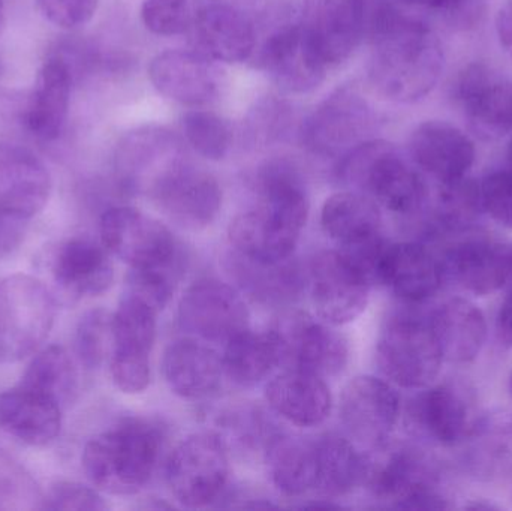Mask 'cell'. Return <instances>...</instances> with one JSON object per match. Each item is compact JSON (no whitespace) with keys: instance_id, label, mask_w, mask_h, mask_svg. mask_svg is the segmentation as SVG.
<instances>
[{"instance_id":"cell-1","label":"cell","mask_w":512,"mask_h":511,"mask_svg":"<svg viewBox=\"0 0 512 511\" xmlns=\"http://www.w3.org/2000/svg\"><path fill=\"white\" fill-rule=\"evenodd\" d=\"M366 35L372 42L369 81L382 98L412 104L429 95L444 71L438 36L397 0H366Z\"/></svg>"},{"instance_id":"cell-2","label":"cell","mask_w":512,"mask_h":511,"mask_svg":"<svg viewBox=\"0 0 512 511\" xmlns=\"http://www.w3.org/2000/svg\"><path fill=\"white\" fill-rule=\"evenodd\" d=\"M161 447L158 426L143 419L120 420L86 444L84 473L105 494H138L155 473Z\"/></svg>"},{"instance_id":"cell-3","label":"cell","mask_w":512,"mask_h":511,"mask_svg":"<svg viewBox=\"0 0 512 511\" xmlns=\"http://www.w3.org/2000/svg\"><path fill=\"white\" fill-rule=\"evenodd\" d=\"M301 8L291 2L267 6L255 21L251 59L288 93H309L325 80L327 65L310 47L300 21Z\"/></svg>"},{"instance_id":"cell-4","label":"cell","mask_w":512,"mask_h":511,"mask_svg":"<svg viewBox=\"0 0 512 511\" xmlns=\"http://www.w3.org/2000/svg\"><path fill=\"white\" fill-rule=\"evenodd\" d=\"M337 177L399 216H415L427 203V185L387 141L367 140L340 156Z\"/></svg>"},{"instance_id":"cell-5","label":"cell","mask_w":512,"mask_h":511,"mask_svg":"<svg viewBox=\"0 0 512 511\" xmlns=\"http://www.w3.org/2000/svg\"><path fill=\"white\" fill-rule=\"evenodd\" d=\"M57 299L41 279L12 275L0 281V363L35 353L53 329Z\"/></svg>"},{"instance_id":"cell-6","label":"cell","mask_w":512,"mask_h":511,"mask_svg":"<svg viewBox=\"0 0 512 511\" xmlns=\"http://www.w3.org/2000/svg\"><path fill=\"white\" fill-rule=\"evenodd\" d=\"M376 356L391 383L412 390L432 386L445 362L429 317L405 311L388 318Z\"/></svg>"},{"instance_id":"cell-7","label":"cell","mask_w":512,"mask_h":511,"mask_svg":"<svg viewBox=\"0 0 512 511\" xmlns=\"http://www.w3.org/2000/svg\"><path fill=\"white\" fill-rule=\"evenodd\" d=\"M158 312L137 294L126 291L111 315V378L126 395L143 393L149 387Z\"/></svg>"},{"instance_id":"cell-8","label":"cell","mask_w":512,"mask_h":511,"mask_svg":"<svg viewBox=\"0 0 512 511\" xmlns=\"http://www.w3.org/2000/svg\"><path fill=\"white\" fill-rule=\"evenodd\" d=\"M228 477V447L213 432L189 435L168 459V488L186 509H201L218 501L227 488Z\"/></svg>"},{"instance_id":"cell-9","label":"cell","mask_w":512,"mask_h":511,"mask_svg":"<svg viewBox=\"0 0 512 511\" xmlns=\"http://www.w3.org/2000/svg\"><path fill=\"white\" fill-rule=\"evenodd\" d=\"M102 245L132 270L182 263L176 237L167 225L134 207H111L102 215Z\"/></svg>"},{"instance_id":"cell-10","label":"cell","mask_w":512,"mask_h":511,"mask_svg":"<svg viewBox=\"0 0 512 511\" xmlns=\"http://www.w3.org/2000/svg\"><path fill=\"white\" fill-rule=\"evenodd\" d=\"M279 345L280 365L319 377H334L348 365L349 345L331 324L303 311L282 315L271 329Z\"/></svg>"},{"instance_id":"cell-11","label":"cell","mask_w":512,"mask_h":511,"mask_svg":"<svg viewBox=\"0 0 512 511\" xmlns=\"http://www.w3.org/2000/svg\"><path fill=\"white\" fill-rule=\"evenodd\" d=\"M375 114L354 87L334 90L310 113L301 126V140L310 152L340 158L370 140Z\"/></svg>"},{"instance_id":"cell-12","label":"cell","mask_w":512,"mask_h":511,"mask_svg":"<svg viewBox=\"0 0 512 511\" xmlns=\"http://www.w3.org/2000/svg\"><path fill=\"white\" fill-rule=\"evenodd\" d=\"M147 194L183 230H204L221 212L222 189L218 180L188 159L159 177Z\"/></svg>"},{"instance_id":"cell-13","label":"cell","mask_w":512,"mask_h":511,"mask_svg":"<svg viewBox=\"0 0 512 511\" xmlns=\"http://www.w3.org/2000/svg\"><path fill=\"white\" fill-rule=\"evenodd\" d=\"M183 330L213 344L233 341L249 329L248 306L242 294L218 279H201L192 284L179 303Z\"/></svg>"},{"instance_id":"cell-14","label":"cell","mask_w":512,"mask_h":511,"mask_svg":"<svg viewBox=\"0 0 512 511\" xmlns=\"http://www.w3.org/2000/svg\"><path fill=\"white\" fill-rule=\"evenodd\" d=\"M310 287L318 317L342 326L363 314L372 282L342 252L324 251L310 264Z\"/></svg>"},{"instance_id":"cell-15","label":"cell","mask_w":512,"mask_h":511,"mask_svg":"<svg viewBox=\"0 0 512 511\" xmlns=\"http://www.w3.org/2000/svg\"><path fill=\"white\" fill-rule=\"evenodd\" d=\"M399 416V395L381 378L357 377L343 390L340 399L343 426L349 437L372 452L387 446Z\"/></svg>"},{"instance_id":"cell-16","label":"cell","mask_w":512,"mask_h":511,"mask_svg":"<svg viewBox=\"0 0 512 511\" xmlns=\"http://www.w3.org/2000/svg\"><path fill=\"white\" fill-rule=\"evenodd\" d=\"M182 138L159 125H146L128 132L114 153V170L123 188L149 191L171 168L186 161Z\"/></svg>"},{"instance_id":"cell-17","label":"cell","mask_w":512,"mask_h":511,"mask_svg":"<svg viewBox=\"0 0 512 511\" xmlns=\"http://www.w3.org/2000/svg\"><path fill=\"white\" fill-rule=\"evenodd\" d=\"M300 21L319 59L337 65L366 35V0H304Z\"/></svg>"},{"instance_id":"cell-18","label":"cell","mask_w":512,"mask_h":511,"mask_svg":"<svg viewBox=\"0 0 512 511\" xmlns=\"http://www.w3.org/2000/svg\"><path fill=\"white\" fill-rule=\"evenodd\" d=\"M104 245L87 237H72L59 243L48 260L57 302L77 303L110 290L114 267Z\"/></svg>"},{"instance_id":"cell-19","label":"cell","mask_w":512,"mask_h":511,"mask_svg":"<svg viewBox=\"0 0 512 511\" xmlns=\"http://www.w3.org/2000/svg\"><path fill=\"white\" fill-rule=\"evenodd\" d=\"M456 98L475 134L496 140L512 131V81L483 63L460 72Z\"/></svg>"},{"instance_id":"cell-20","label":"cell","mask_w":512,"mask_h":511,"mask_svg":"<svg viewBox=\"0 0 512 511\" xmlns=\"http://www.w3.org/2000/svg\"><path fill=\"white\" fill-rule=\"evenodd\" d=\"M409 417L421 435L442 447L462 446L478 420L466 390L451 383L424 387Z\"/></svg>"},{"instance_id":"cell-21","label":"cell","mask_w":512,"mask_h":511,"mask_svg":"<svg viewBox=\"0 0 512 511\" xmlns=\"http://www.w3.org/2000/svg\"><path fill=\"white\" fill-rule=\"evenodd\" d=\"M51 186L47 167L32 150L0 143V213L33 218L48 203Z\"/></svg>"},{"instance_id":"cell-22","label":"cell","mask_w":512,"mask_h":511,"mask_svg":"<svg viewBox=\"0 0 512 511\" xmlns=\"http://www.w3.org/2000/svg\"><path fill=\"white\" fill-rule=\"evenodd\" d=\"M415 167L439 185L468 176L477 158L474 141L457 126L429 120L417 126L409 141Z\"/></svg>"},{"instance_id":"cell-23","label":"cell","mask_w":512,"mask_h":511,"mask_svg":"<svg viewBox=\"0 0 512 511\" xmlns=\"http://www.w3.org/2000/svg\"><path fill=\"white\" fill-rule=\"evenodd\" d=\"M189 33L194 50L213 62H246L255 51V20L236 6H203Z\"/></svg>"},{"instance_id":"cell-24","label":"cell","mask_w":512,"mask_h":511,"mask_svg":"<svg viewBox=\"0 0 512 511\" xmlns=\"http://www.w3.org/2000/svg\"><path fill=\"white\" fill-rule=\"evenodd\" d=\"M149 78L161 95L183 105L207 104L221 86L215 62L195 50L159 53L150 62Z\"/></svg>"},{"instance_id":"cell-25","label":"cell","mask_w":512,"mask_h":511,"mask_svg":"<svg viewBox=\"0 0 512 511\" xmlns=\"http://www.w3.org/2000/svg\"><path fill=\"white\" fill-rule=\"evenodd\" d=\"M442 261L417 242L390 243L379 273V284L390 288L409 305L427 302L441 290Z\"/></svg>"},{"instance_id":"cell-26","label":"cell","mask_w":512,"mask_h":511,"mask_svg":"<svg viewBox=\"0 0 512 511\" xmlns=\"http://www.w3.org/2000/svg\"><path fill=\"white\" fill-rule=\"evenodd\" d=\"M74 84L68 66L54 56H48L36 75L24 107L23 119L27 131L39 141L59 140L68 120L71 90Z\"/></svg>"},{"instance_id":"cell-27","label":"cell","mask_w":512,"mask_h":511,"mask_svg":"<svg viewBox=\"0 0 512 511\" xmlns=\"http://www.w3.org/2000/svg\"><path fill=\"white\" fill-rule=\"evenodd\" d=\"M508 263L510 245L483 237L456 243L442 260L444 272L463 290L481 297L505 288Z\"/></svg>"},{"instance_id":"cell-28","label":"cell","mask_w":512,"mask_h":511,"mask_svg":"<svg viewBox=\"0 0 512 511\" xmlns=\"http://www.w3.org/2000/svg\"><path fill=\"white\" fill-rule=\"evenodd\" d=\"M162 374L174 395L186 401H200L221 386L224 365L222 357L207 345L194 339H179L165 350Z\"/></svg>"},{"instance_id":"cell-29","label":"cell","mask_w":512,"mask_h":511,"mask_svg":"<svg viewBox=\"0 0 512 511\" xmlns=\"http://www.w3.org/2000/svg\"><path fill=\"white\" fill-rule=\"evenodd\" d=\"M265 398L274 413L300 428L322 425L333 408V396L325 378L295 369H286L274 377Z\"/></svg>"},{"instance_id":"cell-30","label":"cell","mask_w":512,"mask_h":511,"mask_svg":"<svg viewBox=\"0 0 512 511\" xmlns=\"http://www.w3.org/2000/svg\"><path fill=\"white\" fill-rule=\"evenodd\" d=\"M62 411L53 399L20 384L0 393V429L29 446H47L59 437Z\"/></svg>"},{"instance_id":"cell-31","label":"cell","mask_w":512,"mask_h":511,"mask_svg":"<svg viewBox=\"0 0 512 511\" xmlns=\"http://www.w3.org/2000/svg\"><path fill=\"white\" fill-rule=\"evenodd\" d=\"M301 231L256 204L254 209L239 213L231 221L228 234L234 251L239 254L264 263H277L292 257Z\"/></svg>"},{"instance_id":"cell-32","label":"cell","mask_w":512,"mask_h":511,"mask_svg":"<svg viewBox=\"0 0 512 511\" xmlns=\"http://www.w3.org/2000/svg\"><path fill=\"white\" fill-rule=\"evenodd\" d=\"M366 482L379 501L397 510L412 495L438 488L427 459L408 447L391 450L378 461L367 459Z\"/></svg>"},{"instance_id":"cell-33","label":"cell","mask_w":512,"mask_h":511,"mask_svg":"<svg viewBox=\"0 0 512 511\" xmlns=\"http://www.w3.org/2000/svg\"><path fill=\"white\" fill-rule=\"evenodd\" d=\"M429 320L445 362L465 365L480 356L486 344L487 321L471 300H447L429 315Z\"/></svg>"},{"instance_id":"cell-34","label":"cell","mask_w":512,"mask_h":511,"mask_svg":"<svg viewBox=\"0 0 512 511\" xmlns=\"http://www.w3.org/2000/svg\"><path fill=\"white\" fill-rule=\"evenodd\" d=\"M225 264L240 290L262 305H288L303 288V275L292 257L264 263L233 251L225 258Z\"/></svg>"},{"instance_id":"cell-35","label":"cell","mask_w":512,"mask_h":511,"mask_svg":"<svg viewBox=\"0 0 512 511\" xmlns=\"http://www.w3.org/2000/svg\"><path fill=\"white\" fill-rule=\"evenodd\" d=\"M381 222L378 204L360 191L337 192L321 210L322 230L340 249L381 236Z\"/></svg>"},{"instance_id":"cell-36","label":"cell","mask_w":512,"mask_h":511,"mask_svg":"<svg viewBox=\"0 0 512 511\" xmlns=\"http://www.w3.org/2000/svg\"><path fill=\"white\" fill-rule=\"evenodd\" d=\"M316 486L321 497L340 498L366 482L367 458L348 438L327 434L315 440Z\"/></svg>"},{"instance_id":"cell-37","label":"cell","mask_w":512,"mask_h":511,"mask_svg":"<svg viewBox=\"0 0 512 511\" xmlns=\"http://www.w3.org/2000/svg\"><path fill=\"white\" fill-rule=\"evenodd\" d=\"M267 468L273 485L285 497L315 491L316 447L307 438L279 435L268 443Z\"/></svg>"},{"instance_id":"cell-38","label":"cell","mask_w":512,"mask_h":511,"mask_svg":"<svg viewBox=\"0 0 512 511\" xmlns=\"http://www.w3.org/2000/svg\"><path fill=\"white\" fill-rule=\"evenodd\" d=\"M463 444H468V464L475 476L490 480L512 473L511 414H492L477 420Z\"/></svg>"},{"instance_id":"cell-39","label":"cell","mask_w":512,"mask_h":511,"mask_svg":"<svg viewBox=\"0 0 512 511\" xmlns=\"http://www.w3.org/2000/svg\"><path fill=\"white\" fill-rule=\"evenodd\" d=\"M224 374L236 386L254 387L280 365L279 345L271 332L256 333L251 329L225 345L222 357Z\"/></svg>"},{"instance_id":"cell-40","label":"cell","mask_w":512,"mask_h":511,"mask_svg":"<svg viewBox=\"0 0 512 511\" xmlns=\"http://www.w3.org/2000/svg\"><path fill=\"white\" fill-rule=\"evenodd\" d=\"M20 386L35 390L65 410L75 401L78 392V372L68 351L51 345L39 351L21 377Z\"/></svg>"},{"instance_id":"cell-41","label":"cell","mask_w":512,"mask_h":511,"mask_svg":"<svg viewBox=\"0 0 512 511\" xmlns=\"http://www.w3.org/2000/svg\"><path fill=\"white\" fill-rule=\"evenodd\" d=\"M433 212L436 230L459 233L474 227L484 213L480 182L466 176L442 183Z\"/></svg>"},{"instance_id":"cell-42","label":"cell","mask_w":512,"mask_h":511,"mask_svg":"<svg viewBox=\"0 0 512 511\" xmlns=\"http://www.w3.org/2000/svg\"><path fill=\"white\" fill-rule=\"evenodd\" d=\"M183 132L189 146L210 161H221L233 146L230 123L212 111H188L183 116Z\"/></svg>"},{"instance_id":"cell-43","label":"cell","mask_w":512,"mask_h":511,"mask_svg":"<svg viewBox=\"0 0 512 511\" xmlns=\"http://www.w3.org/2000/svg\"><path fill=\"white\" fill-rule=\"evenodd\" d=\"M201 8L198 0H144L141 18L155 35H183L191 32Z\"/></svg>"},{"instance_id":"cell-44","label":"cell","mask_w":512,"mask_h":511,"mask_svg":"<svg viewBox=\"0 0 512 511\" xmlns=\"http://www.w3.org/2000/svg\"><path fill=\"white\" fill-rule=\"evenodd\" d=\"M44 495L33 477L0 452V510H42Z\"/></svg>"},{"instance_id":"cell-45","label":"cell","mask_w":512,"mask_h":511,"mask_svg":"<svg viewBox=\"0 0 512 511\" xmlns=\"http://www.w3.org/2000/svg\"><path fill=\"white\" fill-rule=\"evenodd\" d=\"M111 344V315L104 309H93L81 317L75 330V354L84 368L98 369Z\"/></svg>"},{"instance_id":"cell-46","label":"cell","mask_w":512,"mask_h":511,"mask_svg":"<svg viewBox=\"0 0 512 511\" xmlns=\"http://www.w3.org/2000/svg\"><path fill=\"white\" fill-rule=\"evenodd\" d=\"M294 120L291 107L276 98L259 101L246 120V131L251 140L270 143L282 140Z\"/></svg>"},{"instance_id":"cell-47","label":"cell","mask_w":512,"mask_h":511,"mask_svg":"<svg viewBox=\"0 0 512 511\" xmlns=\"http://www.w3.org/2000/svg\"><path fill=\"white\" fill-rule=\"evenodd\" d=\"M484 213L496 224L512 230V170L487 174L480 182Z\"/></svg>"},{"instance_id":"cell-48","label":"cell","mask_w":512,"mask_h":511,"mask_svg":"<svg viewBox=\"0 0 512 511\" xmlns=\"http://www.w3.org/2000/svg\"><path fill=\"white\" fill-rule=\"evenodd\" d=\"M107 509L102 495L89 486L75 482H57L42 500V510L101 511Z\"/></svg>"},{"instance_id":"cell-49","label":"cell","mask_w":512,"mask_h":511,"mask_svg":"<svg viewBox=\"0 0 512 511\" xmlns=\"http://www.w3.org/2000/svg\"><path fill=\"white\" fill-rule=\"evenodd\" d=\"M36 5L54 26L72 30L92 20L99 0H36Z\"/></svg>"},{"instance_id":"cell-50","label":"cell","mask_w":512,"mask_h":511,"mask_svg":"<svg viewBox=\"0 0 512 511\" xmlns=\"http://www.w3.org/2000/svg\"><path fill=\"white\" fill-rule=\"evenodd\" d=\"M26 234V221L0 213V258L11 254Z\"/></svg>"},{"instance_id":"cell-51","label":"cell","mask_w":512,"mask_h":511,"mask_svg":"<svg viewBox=\"0 0 512 511\" xmlns=\"http://www.w3.org/2000/svg\"><path fill=\"white\" fill-rule=\"evenodd\" d=\"M496 33L505 53L512 59V0L505 3L496 15Z\"/></svg>"},{"instance_id":"cell-52","label":"cell","mask_w":512,"mask_h":511,"mask_svg":"<svg viewBox=\"0 0 512 511\" xmlns=\"http://www.w3.org/2000/svg\"><path fill=\"white\" fill-rule=\"evenodd\" d=\"M496 330H498L499 341L505 347L512 348V293H507V297L499 309Z\"/></svg>"},{"instance_id":"cell-53","label":"cell","mask_w":512,"mask_h":511,"mask_svg":"<svg viewBox=\"0 0 512 511\" xmlns=\"http://www.w3.org/2000/svg\"><path fill=\"white\" fill-rule=\"evenodd\" d=\"M408 8L427 9V11H456L465 0H397Z\"/></svg>"},{"instance_id":"cell-54","label":"cell","mask_w":512,"mask_h":511,"mask_svg":"<svg viewBox=\"0 0 512 511\" xmlns=\"http://www.w3.org/2000/svg\"><path fill=\"white\" fill-rule=\"evenodd\" d=\"M213 3H224V5L236 6V8L246 11L249 6L255 5L256 0H213Z\"/></svg>"},{"instance_id":"cell-55","label":"cell","mask_w":512,"mask_h":511,"mask_svg":"<svg viewBox=\"0 0 512 511\" xmlns=\"http://www.w3.org/2000/svg\"><path fill=\"white\" fill-rule=\"evenodd\" d=\"M508 293H512V245H510V263H508L507 284H505Z\"/></svg>"},{"instance_id":"cell-56","label":"cell","mask_w":512,"mask_h":511,"mask_svg":"<svg viewBox=\"0 0 512 511\" xmlns=\"http://www.w3.org/2000/svg\"><path fill=\"white\" fill-rule=\"evenodd\" d=\"M5 26V0H0V32Z\"/></svg>"},{"instance_id":"cell-57","label":"cell","mask_w":512,"mask_h":511,"mask_svg":"<svg viewBox=\"0 0 512 511\" xmlns=\"http://www.w3.org/2000/svg\"><path fill=\"white\" fill-rule=\"evenodd\" d=\"M507 159H508V164H510V170H512V138H511L510 144H508Z\"/></svg>"},{"instance_id":"cell-58","label":"cell","mask_w":512,"mask_h":511,"mask_svg":"<svg viewBox=\"0 0 512 511\" xmlns=\"http://www.w3.org/2000/svg\"><path fill=\"white\" fill-rule=\"evenodd\" d=\"M508 392H510V396H511V399H512V372H511V375H510V380H508Z\"/></svg>"},{"instance_id":"cell-59","label":"cell","mask_w":512,"mask_h":511,"mask_svg":"<svg viewBox=\"0 0 512 511\" xmlns=\"http://www.w3.org/2000/svg\"><path fill=\"white\" fill-rule=\"evenodd\" d=\"M0 74H2V63H0Z\"/></svg>"}]
</instances>
